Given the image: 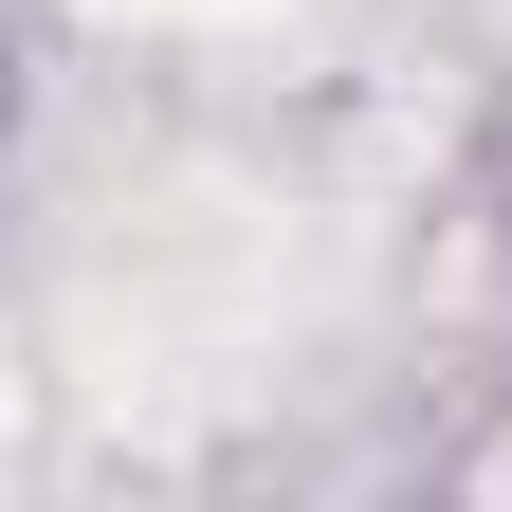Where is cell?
Returning <instances> with one entry per match:
<instances>
[{"label":"cell","instance_id":"6da1fadb","mask_svg":"<svg viewBox=\"0 0 512 512\" xmlns=\"http://www.w3.org/2000/svg\"><path fill=\"white\" fill-rule=\"evenodd\" d=\"M494 275H512V220H494Z\"/></svg>","mask_w":512,"mask_h":512}]
</instances>
